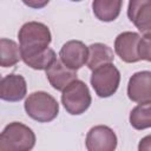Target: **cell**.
I'll list each match as a JSON object with an SVG mask.
<instances>
[{
  "label": "cell",
  "mask_w": 151,
  "mask_h": 151,
  "mask_svg": "<svg viewBox=\"0 0 151 151\" xmlns=\"http://www.w3.org/2000/svg\"><path fill=\"white\" fill-rule=\"evenodd\" d=\"M21 50V59L33 57L48 48L52 41L50 28L39 21H28L21 26L18 33Z\"/></svg>",
  "instance_id": "1"
},
{
  "label": "cell",
  "mask_w": 151,
  "mask_h": 151,
  "mask_svg": "<svg viewBox=\"0 0 151 151\" xmlns=\"http://www.w3.org/2000/svg\"><path fill=\"white\" fill-rule=\"evenodd\" d=\"M35 145V134L27 125L12 122L0 134V151H31Z\"/></svg>",
  "instance_id": "2"
},
{
  "label": "cell",
  "mask_w": 151,
  "mask_h": 151,
  "mask_svg": "<svg viewBox=\"0 0 151 151\" xmlns=\"http://www.w3.org/2000/svg\"><path fill=\"white\" fill-rule=\"evenodd\" d=\"M24 107L28 117L39 123L52 122L59 113V104L57 99L45 91L31 93L25 100Z\"/></svg>",
  "instance_id": "3"
},
{
  "label": "cell",
  "mask_w": 151,
  "mask_h": 151,
  "mask_svg": "<svg viewBox=\"0 0 151 151\" xmlns=\"http://www.w3.org/2000/svg\"><path fill=\"white\" fill-rule=\"evenodd\" d=\"M92 98L87 85L83 80L72 81L61 92V104L65 110L73 116L84 113L91 105Z\"/></svg>",
  "instance_id": "4"
},
{
  "label": "cell",
  "mask_w": 151,
  "mask_h": 151,
  "mask_svg": "<svg viewBox=\"0 0 151 151\" xmlns=\"http://www.w3.org/2000/svg\"><path fill=\"white\" fill-rule=\"evenodd\" d=\"M90 83L100 98H107L114 94L119 87L120 72L113 64H106L92 71Z\"/></svg>",
  "instance_id": "5"
},
{
  "label": "cell",
  "mask_w": 151,
  "mask_h": 151,
  "mask_svg": "<svg viewBox=\"0 0 151 151\" xmlns=\"http://www.w3.org/2000/svg\"><path fill=\"white\" fill-rule=\"evenodd\" d=\"M118 139L113 130L106 125H97L86 134L85 145L87 151H114Z\"/></svg>",
  "instance_id": "6"
},
{
  "label": "cell",
  "mask_w": 151,
  "mask_h": 151,
  "mask_svg": "<svg viewBox=\"0 0 151 151\" xmlns=\"http://www.w3.org/2000/svg\"><path fill=\"white\" fill-rule=\"evenodd\" d=\"M59 57L66 67L77 71L87 64L88 46L80 40H70L60 48Z\"/></svg>",
  "instance_id": "7"
},
{
  "label": "cell",
  "mask_w": 151,
  "mask_h": 151,
  "mask_svg": "<svg viewBox=\"0 0 151 151\" xmlns=\"http://www.w3.org/2000/svg\"><path fill=\"white\" fill-rule=\"evenodd\" d=\"M140 35L137 32H123L117 35L114 40V51L117 55L124 61V63H137L140 59L138 46L140 41Z\"/></svg>",
  "instance_id": "8"
},
{
  "label": "cell",
  "mask_w": 151,
  "mask_h": 151,
  "mask_svg": "<svg viewBox=\"0 0 151 151\" xmlns=\"http://www.w3.org/2000/svg\"><path fill=\"white\" fill-rule=\"evenodd\" d=\"M127 97L139 104L151 101V71H139L132 74L127 84Z\"/></svg>",
  "instance_id": "9"
},
{
  "label": "cell",
  "mask_w": 151,
  "mask_h": 151,
  "mask_svg": "<svg viewBox=\"0 0 151 151\" xmlns=\"http://www.w3.org/2000/svg\"><path fill=\"white\" fill-rule=\"evenodd\" d=\"M127 17L144 35L151 34V0H131Z\"/></svg>",
  "instance_id": "10"
},
{
  "label": "cell",
  "mask_w": 151,
  "mask_h": 151,
  "mask_svg": "<svg viewBox=\"0 0 151 151\" xmlns=\"http://www.w3.org/2000/svg\"><path fill=\"white\" fill-rule=\"evenodd\" d=\"M27 93L26 80L22 76L11 73L1 79L0 98L6 101H20Z\"/></svg>",
  "instance_id": "11"
},
{
  "label": "cell",
  "mask_w": 151,
  "mask_h": 151,
  "mask_svg": "<svg viewBox=\"0 0 151 151\" xmlns=\"http://www.w3.org/2000/svg\"><path fill=\"white\" fill-rule=\"evenodd\" d=\"M46 77L54 90L63 92L72 81L77 80V71L66 67L60 59H57L46 70Z\"/></svg>",
  "instance_id": "12"
},
{
  "label": "cell",
  "mask_w": 151,
  "mask_h": 151,
  "mask_svg": "<svg viewBox=\"0 0 151 151\" xmlns=\"http://www.w3.org/2000/svg\"><path fill=\"white\" fill-rule=\"evenodd\" d=\"M113 59V51L107 45L101 42H94L88 46L87 67L91 71H94L103 65L112 64Z\"/></svg>",
  "instance_id": "13"
},
{
  "label": "cell",
  "mask_w": 151,
  "mask_h": 151,
  "mask_svg": "<svg viewBox=\"0 0 151 151\" xmlns=\"http://www.w3.org/2000/svg\"><path fill=\"white\" fill-rule=\"evenodd\" d=\"M122 5V0H94L92 2V9L97 19L100 21L110 22L118 18Z\"/></svg>",
  "instance_id": "14"
},
{
  "label": "cell",
  "mask_w": 151,
  "mask_h": 151,
  "mask_svg": "<svg viewBox=\"0 0 151 151\" xmlns=\"http://www.w3.org/2000/svg\"><path fill=\"white\" fill-rule=\"evenodd\" d=\"M21 59L20 45L14 40L2 38L0 40V65L2 67L14 66Z\"/></svg>",
  "instance_id": "15"
},
{
  "label": "cell",
  "mask_w": 151,
  "mask_h": 151,
  "mask_svg": "<svg viewBox=\"0 0 151 151\" xmlns=\"http://www.w3.org/2000/svg\"><path fill=\"white\" fill-rule=\"evenodd\" d=\"M130 124L136 130L151 127V101L140 103L132 109L129 117Z\"/></svg>",
  "instance_id": "16"
},
{
  "label": "cell",
  "mask_w": 151,
  "mask_h": 151,
  "mask_svg": "<svg viewBox=\"0 0 151 151\" xmlns=\"http://www.w3.org/2000/svg\"><path fill=\"white\" fill-rule=\"evenodd\" d=\"M57 60V55H55V52L52 50V48H47L33 57H29V58H25L22 59V61L29 66L33 70H47L54 61Z\"/></svg>",
  "instance_id": "17"
},
{
  "label": "cell",
  "mask_w": 151,
  "mask_h": 151,
  "mask_svg": "<svg viewBox=\"0 0 151 151\" xmlns=\"http://www.w3.org/2000/svg\"><path fill=\"white\" fill-rule=\"evenodd\" d=\"M138 52H139L140 59L151 63V34H147L140 38Z\"/></svg>",
  "instance_id": "18"
},
{
  "label": "cell",
  "mask_w": 151,
  "mask_h": 151,
  "mask_svg": "<svg viewBox=\"0 0 151 151\" xmlns=\"http://www.w3.org/2000/svg\"><path fill=\"white\" fill-rule=\"evenodd\" d=\"M138 151H151V134H147L139 140Z\"/></svg>",
  "instance_id": "19"
}]
</instances>
